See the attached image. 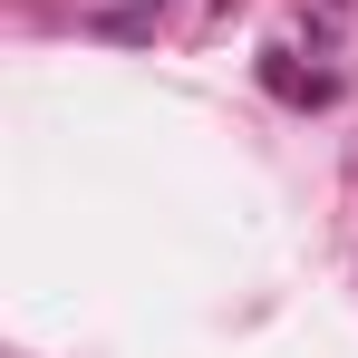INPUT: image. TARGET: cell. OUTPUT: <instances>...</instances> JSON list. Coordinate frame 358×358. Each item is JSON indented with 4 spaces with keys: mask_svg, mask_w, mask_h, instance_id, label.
Segmentation results:
<instances>
[{
    "mask_svg": "<svg viewBox=\"0 0 358 358\" xmlns=\"http://www.w3.org/2000/svg\"><path fill=\"white\" fill-rule=\"evenodd\" d=\"M136 10H165V0H136Z\"/></svg>",
    "mask_w": 358,
    "mask_h": 358,
    "instance_id": "1",
    "label": "cell"
}]
</instances>
